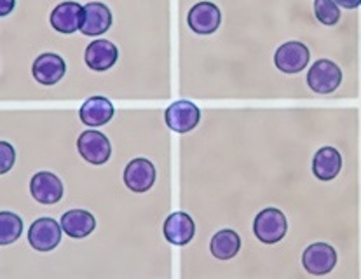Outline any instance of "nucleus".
I'll use <instances>...</instances> for the list:
<instances>
[{"mask_svg":"<svg viewBox=\"0 0 361 279\" xmlns=\"http://www.w3.org/2000/svg\"><path fill=\"white\" fill-rule=\"evenodd\" d=\"M309 60H311V53H309L307 46L297 40H290V42L281 44L276 49L274 63L278 70L283 73H298L307 67Z\"/></svg>","mask_w":361,"mask_h":279,"instance_id":"nucleus-6","label":"nucleus"},{"mask_svg":"<svg viewBox=\"0 0 361 279\" xmlns=\"http://www.w3.org/2000/svg\"><path fill=\"white\" fill-rule=\"evenodd\" d=\"M112 27V13L103 2H90L84 6V18L80 32L87 37L103 35Z\"/></svg>","mask_w":361,"mask_h":279,"instance_id":"nucleus-15","label":"nucleus"},{"mask_svg":"<svg viewBox=\"0 0 361 279\" xmlns=\"http://www.w3.org/2000/svg\"><path fill=\"white\" fill-rule=\"evenodd\" d=\"M84 18V6L77 2H61L51 13V25L60 34L70 35L80 30Z\"/></svg>","mask_w":361,"mask_h":279,"instance_id":"nucleus-13","label":"nucleus"},{"mask_svg":"<svg viewBox=\"0 0 361 279\" xmlns=\"http://www.w3.org/2000/svg\"><path fill=\"white\" fill-rule=\"evenodd\" d=\"M163 232L171 244L185 246L192 241L194 232H196V223H194L192 216L187 215L185 211H175L166 218Z\"/></svg>","mask_w":361,"mask_h":279,"instance_id":"nucleus-12","label":"nucleus"},{"mask_svg":"<svg viewBox=\"0 0 361 279\" xmlns=\"http://www.w3.org/2000/svg\"><path fill=\"white\" fill-rule=\"evenodd\" d=\"M114 113H116V110H114L112 101L105 97L87 98L79 110L80 120L90 128L105 126L112 120Z\"/></svg>","mask_w":361,"mask_h":279,"instance_id":"nucleus-16","label":"nucleus"},{"mask_svg":"<svg viewBox=\"0 0 361 279\" xmlns=\"http://www.w3.org/2000/svg\"><path fill=\"white\" fill-rule=\"evenodd\" d=\"M117 58H119V51H117L116 44L106 39H98L91 42L84 53V61L94 72H105V70L112 68L117 63Z\"/></svg>","mask_w":361,"mask_h":279,"instance_id":"nucleus-14","label":"nucleus"},{"mask_svg":"<svg viewBox=\"0 0 361 279\" xmlns=\"http://www.w3.org/2000/svg\"><path fill=\"white\" fill-rule=\"evenodd\" d=\"M66 72V63L63 58L56 53H44L33 61L32 73L35 80L44 86H53L63 79Z\"/></svg>","mask_w":361,"mask_h":279,"instance_id":"nucleus-11","label":"nucleus"},{"mask_svg":"<svg viewBox=\"0 0 361 279\" xmlns=\"http://www.w3.org/2000/svg\"><path fill=\"white\" fill-rule=\"evenodd\" d=\"M342 170V157L334 147H323L314 154L312 173L322 182H331Z\"/></svg>","mask_w":361,"mask_h":279,"instance_id":"nucleus-18","label":"nucleus"},{"mask_svg":"<svg viewBox=\"0 0 361 279\" xmlns=\"http://www.w3.org/2000/svg\"><path fill=\"white\" fill-rule=\"evenodd\" d=\"M166 124L169 130L175 133H189L199 124L201 119V112H199L197 105L192 101L180 100L171 104L166 108Z\"/></svg>","mask_w":361,"mask_h":279,"instance_id":"nucleus-7","label":"nucleus"},{"mask_svg":"<svg viewBox=\"0 0 361 279\" xmlns=\"http://www.w3.org/2000/svg\"><path fill=\"white\" fill-rule=\"evenodd\" d=\"M16 6V0H0V16H7Z\"/></svg>","mask_w":361,"mask_h":279,"instance_id":"nucleus-23","label":"nucleus"},{"mask_svg":"<svg viewBox=\"0 0 361 279\" xmlns=\"http://www.w3.org/2000/svg\"><path fill=\"white\" fill-rule=\"evenodd\" d=\"M16 161V150L11 143L0 142V173H7L14 166Z\"/></svg>","mask_w":361,"mask_h":279,"instance_id":"nucleus-22","label":"nucleus"},{"mask_svg":"<svg viewBox=\"0 0 361 279\" xmlns=\"http://www.w3.org/2000/svg\"><path fill=\"white\" fill-rule=\"evenodd\" d=\"M30 194L40 204H56L63 197V183L51 171H40L30 180Z\"/></svg>","mask_w":361,"mask_h":279,"instance_id":"nucleus-10","label":"nucleus"},{"mask_svg":"<svg viewBox=\"0 0 361 279\" xmlns=\"http://www.w3.org/2000/svg\"><path fill=\"white\" fill-rule=\"evenodd\" d=\"M253 232L264 244H276L288 232V220L278 208H265L255 216Z\"/></svg>","mask_w":361,"mask_h":279,"instance_id":"nucleus-1","label":"nucleus"},{"mask_svg":"<svg viewBox=\"0 0 361 279\" xmlns=\"http://www.w3.org/2000/svg\"><path fill=\"white\" fill-rule=\"evenodd\" d=\"M124 183L133 192H147L156 183V166L145 157L133 159L124 170Z\"/></svg>","mask_w":361,"mask_h":279,"instance_id":"nucleus-9","label":"nucleus"},{"mask_svg":"<svg viewBox=\"0 0 361 279\" xmlns=\"http://www.w3.org/2000/svg\"><path fill=\"white\" fill-rule=\"evenodd\" d=\"M77 149L82 156L84 161L94 166H102L112 156V147H110L109 138L97 130H87L80 133L77 140Z\"/></svg>","mask_w":361,"mask_h":279,"instance_id":"nucleus-3","label":"nucleus"},{"mask_svg":"<svg viewBox=\"0 0 361 279\" xmlns=\"http://www.w3.org/2000/svg\"><path fill=\"white\" fill-rule=\"evenodd\" d=\"M61 229L68 237L82 240L97 229V218L86 209H70L61 216Z\"/></svg>","mask_w":361,"mask_h":279,"instance_id":"nucleus-17","label":"nucleus"},{"mask_svg":"<svg viewBox=\"0 0 361 279\" xmlns=\"http://www.w3.org/2000/svg\"><path fill=\"white\" fill-rule=\"evenodd\" d=\"M239 249H241V237L232 229L219 230L212 237V243H209V252L219 260L234 259L239 253Z\"/></svg>","mask_w":361,"mask_h":279,"instance_id":"nucleus-19","label":"nucleus"},{"mask_svg":"<svg viewBox=\"0 0 361 279\" xmlns=\"http://www.w3.org/2000/svg\"><path fill=\"white\" fill-rule=\"evenodd\" d=\"M61 230V223L49 216H42L28 229V243L37 252H53L60 244Z\"/></svg>","mask_w":361,"mask_h":279,"instance_id":"nucleus-4","label":"nucleus"},{"mask_svg":"<svg viewBox=\"0 0 361 279\" xmlns=\"http://www.w3.org/2000/svg\"><path fill=\"white\" fill-rule=\"evenodd\" d=\"M23 232V220L13 211H0V243L4 246L14 243Z\"/></svg>","mask_w":361,"mask_h":279,"instance_id":"nucleus-20","label":"nucleus"},{"mask_svg":"<svg viewBox=\"0 0 361 279\" xmlns=\"http://www.w3.org/2000/svg\"><path fill=\"white\" fill-rule=\"evenodd\" d=\"M338 7H344V9H356L361 6V0H334Z\"/></svg>","mask_w":361,"mask_h":279,"instance_id":"nucleus-24","label":"nucleus"},{"mask_svg":"<svg viewBox=\"0 0 361 279\" xmlns=\"http://www.w3.org/2000/svg\"><path fill=\"white\" fill-rule=\"evenodd\" d=\"M342 70L330 60H318L307 72V84L314 93L330 94L341 86Z\"/></svg>","mask_w":361,"mask_h":279,"instance_id":"nucleus-2","label":"nucleus"},{"mask_svg":"<svg viewBox=\"0 0 361 279\" xmlns=\"http://www.w3.org/2000/svg\"><path fill=\"white\" fill-rule=\"evenodd\" d=\"M187 23L192 28L194 34H215L222 23V13H220L219 6H215L213 2H199L192 6V9L187 14Z\"/></svg>","mask_w":361,"mask_h":279,"instance_id":"nucleus-8","label":"nucleus"},{"mask_svg":"<svg viewBox=\"0 0 361 279\" xmlns=\"http://www.w3.org/2000/svg\"><path fill=\"white\" fill-rule=\"evenodd\" d=\"M314 14L326 27H334L341 20V9L334 0H314Z\"/></svg>","mask_w":361,"mask_h":279,"instance_id":"nucleus-21","label":"nucleus"},{"mask_svg":"<svg viewBox=\"0 0 361 279\" xmlns=\"http://www.w3.org/2000/svg\"><path fill=\"white\" fill-rule=\"evenodd\" d=\"M302 266L312 276H325L337 266V252L326 243H314L305 248Z\"/></svg>","mask_w":361,"mask_h":279,"instance_id":"nucleus-5","label":"nucleus"}]
</instances>
